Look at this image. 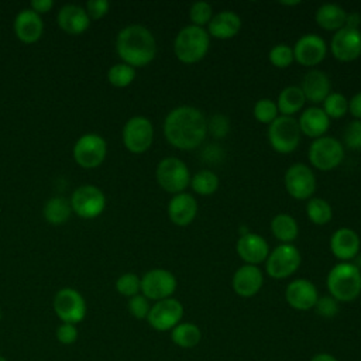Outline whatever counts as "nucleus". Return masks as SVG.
Segmentation results:
<instances>
[{"label": "nucleus", "instance_id": "nucleus-1", "mask_svg": "<svg viewBox=\"0 0 361 361\" xmlns=\"http://www.w3.org/2000/svg\"><path fill=\"white\" fill-rule=\"evenodd\" d=\"M162 128L169 145L180 151H192L207 137V118L193 106H178L165 116Z\"/></svg>", "mask_w": 361, "mask_h": 361}, {"label": "nucleus", "instance_id": "nucleus-2", "mask_svg": "<svg viewBox=\"0 0 361 361\" xmlns=\"http://www.w3.org/2000/svg\"><path fill=\"white\" fill-rule=\"evenodd\" d=\"M116 52L121 62L135 68L151 63L157 55L154 34L141 24H130L121 28L116 37Z\"/></svg>", "mask_w": 361, "mask_h": 361}, {"label": "nucleus", "instance_id": "nucleus-3", "mask_svg": "<svg viewBox=\"0 0 361 361\" xmlns=\"http://www.w3.org/2000/svg\"><path fill=\"white\" fill-rule=\"evenodd\" d=\"M327 290L338 303L353 302L361 293V271L353 262L333 265L326 278Z\"/></svg>", "mask_w": 361, "mask_h": 361}, {"label": "nucleus", "instance_id": "nucleus-4", "mask_svg": "<svg viewBox=\"0 0 361 361\" xmlns=\"http://www.w3.org/2000/svg\"><path fill=\"white\" fill-rule=\"evenodd\" d=\"M210 37L206 28L196 25H185L179 30L173 39V54L176 59L185 65L200 62L209 52Z\"/></svg>", "mask_w": 361, "mask_h": 361}, {"label": "nucleus", "instance_id": "nucleus-5", "mask_svg": "<svg viewBox=\"0 0 361 361\" xmlns=\"http://www.w3.org/2000/svg\"><path fill=\"white\" fill-rule=\"evenodd\" d=\"M158 185L168 193L178 195L186 190L190 185V172L188 165L175 157L162 158L155 168Z\"/></svg>", "mask_w": 361, "mask_h": 361}, {"label": "nucleus", "instance_id": "nucleus-6", "mask_svg": "<svg viewBox=\"0 0 361 361\" xmlns=\"http://www.w3.org/2000/svg\"><path fill=\"white\" fill-rule=\"evenodd\" d=\"M310 165L322 172L336 169L344 159V145L334 137L323 135L312 141L307 149Z\"/></svg>", "mask_w": 361, "mask_h": 361}, {"label": "nucleus", "instance_id": "nucleus-7", "mask_svg": "<svg viewBox=\"0 0 361 361\" xmlns=\"http://www.w3.org/2000/svg\"><path fill=\"white\" fill-rule=\"evenodd\" d=\"M300 128L295 117L278 116L268 126V142L278 154H290L300 144Z\"/></svg>", "mask_w": 361, "mask_h": 361}, {"label": "nucleus", "instance_id": "nucleus-8", "mask_svg": "<svg viewBox=\"0 0 361 361\" xmlns=\"http://www.w3.org/2000/svg\"><path fill=\"white\" fill-rule=\"evenodd\" d=\"M302 262V255L293 244H279L269 251L265 259V271L274 279H285L293 275Z\"/></svg>", "mask_w": 361, "mask_h": 361}, {"label": "nucleus", "instance_id": "nucleus-9", "mask_svg": "<svg viewBox=\"0 0 361 361\" xmlns=\"http://www.w3.org/2000/svg\"><path fill=\"white\" fill-rule=\"evenodd\" d=\"M52 307L56 317L62 323L78 324L83 322L87 313L86 300L82 293L73 288L59 289L52 300Z\"/></svg>", "mask_w": 361, "mask_h": 361}, {"label": "nucleus", "instance_id": "nucleus-10", "mask_svg": "<svg viewBox=\"0 0 361 361\" xmlns=\"http://www.w3.org/2000/svg\"><path fill=\"white\" fill-rule=\"evenodd\" d=\"M283 185L289 196L296 200H309L316 192L314 172L306 164H292L283 175Z\"/></svg>", "mask_w": 361, "mask_h": 361}, {"label": "nucleus", "instance_id": "nucleus-11", "mask_svg": "<svg viewBox=\"0 0 361 361\" xmlns=\"http://www.w3.org/2000/svg\"><path fill=\"white\" fill-rule=\"evenodd\" d=\"M123 144L133 154H142L149 149L154 141L152 123L144 116L128 118L123 127Z\"/></svg>", "mask_w": 361, "mask_h": 361}, {"label": "nucleus", "instance_id": "nucleus-12", "mask_svg": "<svg viewBox=\"0 0 361 361\" xmlns=\"http://www.w3.org/2000/svg\"><path fill=\"white\" fill-rule=\"evenodd\" d=\"M107 144L104 138L96 133H87L80 135L73 145L75 162L85 168H97L106 158Z\"/></svg>", "mask_w": 361, "mask_h": 361}, {"label": "nucleus", "instance_id": "nucleus-13", "mask_svg": "<svg viewBox=\"0 0 361 361\" xmlns=\"http://www.w3.org/2000/svg\"><path fill=\"white\" fill-rule=\"evenodd\" d=\"M71 207L82 219H96L106 207V196L94 185H82L71 196Z\"/></svg>", "mask_w": 361, "mask_h": 361}, {"label": "nucleus", "instance_id": "nucleus-14", "mask_svg": "<svg viewBox=\"0 0 361 361\" xmlns=\"http://www.w3.org/2000/svg\"><path fill=\"white\" fill-rule=\"evenodd\" d=\"M175 275L164 268H152L141 276V293L148 300H162L172 298L176 290Z\"/></svg>", "mask_w": 361, "mask_h": 361}, {"label": "nucleus", "instance_id": "nucleus-15", "mask_svg": "<svg viewBox=\"0 0 361 361\" xmlns=\"http://www.w3.org/2000/svg\"><path fill=\"white\" fill-rule=\"evenodd\" d=\"M182 317L183 305L175 298H168L151 305L147 322L157 331H168L179 324Z\"/></svg>", "mask_w": 361, "mask_h": 361}, {"label": "nucleus", "instance_id": "nucleus-16", "mask_svg": "<svg viewBox=\"0 0 361 361\" xmlns=\"http://www.w3.org/2000/svg\"><path fill=\"white\" fill-rule=\"evenodd\" d=\"M293 59L306 68L322 63L327 55V44L317 34H303L292 47Z\"/></svg>", "mask_w": 361, "mask_h": 361}, {"label": "nucleus", "instance_id": "nucleus-17", "mask_svg": "<svg viewBox=\"0 0 361 361\" xmlns=\"http://www.w3.org/2000/svg\"><path fill=\"white\" fill-rule=\"evenodd\" d=\"M330 52L340 62H353L361 56V30L343 27L330 39Z\"/></svg>", "mask_w": 361, "mask_h": 361}, {"label": "nucleus", "instance_id": "nucleus-18", "mask_svg": "<svg viewBox=\"0 0 361 361\" xmlns=\"http://www.w3.org/2000/svg\"><path fill=\"white\" fill-rule=\"evenodd\" d=\"M285 299L292 309L306 312L314 307L319 299V292L310 279L298 278L288 283L285 289Z\"/></svg>", "mask_w": 361, "mask_h": 361}, {"label": "nucleus", "instance_id": "nucleus-19", "mask_svg": "<svg viewBox=\"0 0 361 361\" xmlns=\"http://www.w3.org/2000/svg\"><path fill=\"white\" fill-rule=\"evenodd\" d=\"M264 285V274L257 265L244 264L238 267L231 278L233 290L241 298L255 296Z\"/></svg>", "mask_w": 361, "mask_h": 361}, {"label": "nucleus", "instance_id": "nucleus-20", "mask_svg": "<svg viewBox=\"0 0 361 361\" xmlns=\"http://www.w3.org/2000/svg\"><path fill=\"white\" fill-rule=\"evenodd\" d=\"M329 247L331 254L340 262H350L357 257L361 247V240L355 230L350 227H341L330 235Z\"/></svg>", "mask_w": 361, "mask_h": 361}, {"label": "nucleus", "instance_id": "nucleus-21", "mask_svg": "<svg viewBox=\"0 0 361 361\" xmlns=\"http://www.w3.org/2000/svg\"><path fill=\"white\" fill-rule=\"evenodd\" d=\"M235 251L245 264L258 267V264L265 262L271 250L262 235L250 231L244 235H238Z\"/></svg>", "mask_w": 361, "mask_h": 361}, {"label": "nucleus", "instance_id": "nucleus-22", "mask_svg": "<svg viewBox=\"0 0 361 361\" xmlns=\"http://www.w3.org/2000/svg\"><path fill=\"white\" fill-rule=\"evenodd\" d=\"M197 202L193 195L182 192L178 195H173L168 203V217L169 220L178 226V227H186L197 216Z\"/></svg>", "mask_w": 361, "mask_h": 361}, {"label": "nucleus", "instance_id": "nucleus-23", "mask_svg": "<svg viewBox=\"0 0 361 361\" xmlns=\"http://www.w3.org/2000/svg\"><path fill=\"white\" fill-rule=\"evenodd\" d=\"M299 87L302 89L306 102H310L314 106L322 104L324 99L331 93L330 78L320 69L307 71Z\"/></svg>", "mask_w": 361, "mask_h": 361}, {"label": "nucleus", "instance_id": "nucleus-24", "mask_svg": "<svg viewBox=\"0 0 361 361\" xmlns=\"http://www.w3.org/2000/svg\"><path fill=\"white\" fill-rule=\"evenodd\" d=\"M13 28L16 37L24 44L37 42L44 32V23L39 14L32 11L31 8H24L18 11L14 18Z\"/></svg>", "mask_w": 361, "mask_h": 361}, {"label": "nucleus", "instance_id": "nucleus-25", "mask_svg": "<svg viewBox=\"0 0 361 361\" xmlns=\"http://www.w3.org/2000/svg\"><path fill=\"white\" fill-rule=\"evenodd\" d=\"M243 27L240 16L231 10H221L213 14L210 23L207 24V34L210 38L216 39H230L234 38Z\"/></svg>", "mask_w": 361, "mask_h": 361}, {"label": "nucleus", "instance_id": "nucleus-26", "mask_svg": "<svg viewBox=\"0 0 361 361\" xmlns=\"http://www.w3.org/2000/svg\"><path fill=\"white\" fill-rule=\"evenodd\" d=\"M58 25L69 35H79L90 25V18L86 10L76 4H65L59 8L56 16Z\"/></svg>", "mask_w": 361, "mask_h": 361}, {"label": "nucleus", "instance_id": "nucleus-27", "mask_svg": "<svg viewBox=\"0 0 361 361\" xmlns=\"http://www.w3.org/2000/svg\"><path fill=\"white\" fill-rule=\"evenodd\" d=\"M298 124L302 135L316 140L326 135L330 127V118L326 116L322 107L310 106L300 113Z\"/></svg>", "mask_w": 361, "mask_h": 361}, {"label": "nucleus", "instance_id": "nucleus-28", "mask_svg": "<svg viewBox=\"0 0 361 361\" xmlns=\"http://www.w3.org/2000/svg\"><path fill=\"white\" fill-rule=\"evenodd\" d=\"M345 16L347 11L341 6L334 3H324L317 7L314 20L322 30L336 32L345 25Z\"/></svg>", "mask_w": 361, "mask_h": 361}, {"label": "nucleus", "instance_id": "nucleus-29", "mask_svg": "<svg viewBox=\"0 0 361 361\" xmlns=\"http://www.w3.org/2000/svg\"><path fill=\"white\" fill-rule=\"evenodd\" d=\"M276 107L279 111V116H286V117H293L296 113H299L305 103V94L299 86L290 85L283 87L276 99Z\"/></svg>", "mask_w": 361, "mask_h": 361}, {"label": "nucleus", "instance_id": "nucleus-30", "mask_svg": "<svg viewBox=\"0 0 361 361\" xmlns=\"http://www.w3.org/2000/svg\"><path fill=\"white\" fill-rule=\"evenodd\" d=\"M271 233L281 244H293L299 235V226L293 216L278 213L271 220Z\"/></svg>", "mask_w": 361, "mask_h": 361}, {"label": "nucleus", "instance_id": "nucleus-31", "mask_svg": "<svg viewBox=\"0 0 361 361\" xmlns=\"http://www.w3.org/2000/svg\"><path fill=\"white\" fill-rule=\"evenodd\" d=\"M200 329L190 322H180L171 330V340L180 348H193L200 343Z\"/></svg>", "mask_w": 361, "mask_h": 361}, {"label": "nucleus", "instance_id": "nucleus-32", "mask_svg": "<svg viewBox=\"0 0 361 361\" xmlns=\"http://www.w3.org/2000/svg\"><path fill=\"white\" fill-rule=\"evenodd\" d=\"M72 213V207H71V202L62 196H55L51 197L42 209V214L44 219L51 223V224H62L65 223Z\"/></svg>", "mask_w": 361, "mask_h": 361}, {"label": "nucleus", "instance_id": "nucleus-33", "mask_svg": "<svg viewBox=\"0 0 361 361\" xmlns=\"http://www.w3.org/2000/svg\"><path fill=\"white\" fill-rule=\"evenodd\" d=\"M189 186L199 196H212L217 192L220 186V179L217 173H214L213 171L202 169L196 172L193 176H190Z\"/></svg>", "mask_w": 361, "mask_h": 361}, {"label": "nucleus", "instance_id": "nucleus-34", "mask_svg": "<svg viewBox=\"0 0 361 361\" xmlns=\"http://www.w3.org/2000/svg\"><path fill=\"white\" fill-rule=\"evenodd\" d=\"M306 216L316 226H324L333 219V209L326 199L310 197L306 202Z\"/></svg>", "mask_w": 361, "mask_h": 361}, {"label": "nucleus", "instance_id": "nucleus-35", "mask_svg": "<svg viewBox=\"0 0 361 361\" xmlns=\"http://www.w3.org/2000/svg\"><path fill=\"white\" fill-rule=\"evenodd\" d=\"M135 79V69L124 62L114 63L107 71V80L114 87H127Z\"/></svg>", "mask_w": 361, "mask_h": 361}, {"label": "nucleus", "instance_id": "nucleus-36", "mask_svg": "<svg viewBox=\"0 0 361 361\" xmlns=\"http://www.w3.org/2000/svg\"><path fill=\"white\" fill-rule=\"evenodd\" d=\"M322 109L330 120L341 118L348 113V99L340 92H331L322 103Z\"/></svg>", "mask_w": 361, "mask_h": 361}, {"label": "nucleus", "instance_id": "nucleus-37", "mask_svg": "<svg viewBox=\"0 0 361 361\" xmlns=\"http://www.w3.org/2000/svg\"><path fill=\"white\" fill-rule=\"evenodd\" d=\"M252 116L258 123L269 126L279 116V111H278L276 103L272 99L262 97L255 102L252 109Z\"/></svg>", "mask_w": 361, "mask_h": 361}, {"label": "nucleus", "instance_id": "nucleus-38", "mask_svg": "<svg viewBox=\"0 0 361 361\" xmlns=\"http://www.w3.org/2000/svg\"><path fill=\"white\" fill-rule=\"evenodd\" d=\"M116 289L121 296L130 299L141 292V278L134 272H126L117 278Z\"/></svg>", "mask_w": 361, "mask_h": 361}, {"label": "nucleus", "instance_id": "nucleus-39", "mask_svg": "<svg viewBox=\"0 0 361 361\" xmlns=\"http://www.w3.org/2000/svg\"><path fill=\"white\" fill-rule=\"evenodd\" d=\"M268 59L271 62L272 66L279 68V69H285L288 66L292 65L293 59V51L292 47L286 45V44H276L269 49L268 54Z\"/></svg>", "mask_w": 361, "mask_h": 361}, {"label": "nucleus", "instance_id": "nucleus-40", "mask_svg": "<svg viewBox=\"0 0 361 361\" xmlns=\"http://www.w3.org/2000/svg\"><path fill=\"white\" fill-rule=\"evenodd\" d=\"M213 17V8L207 1H195L189 8V20L192 25L204 28Z\"/></svg>", "mask_w": 361, "mask_h": 361}, {"label": "nucleus", "instance_id": "nucleus-41", "mask_svg": "<svg viewBox=\"0 0 361 361\" xmlns=\"http://www.w3.org/2000/svg\"><path fill=\"white\" fill-rule=\"evenodd\" d=\"M343 145L353 151H361V120H351L343 130Z\"/></svg>", "mask_w": 361, "mask_h": 361}, {"label": "nucleus", "instance_id": "nucleus-42", "mask_svg": "<svg viewBox=\"0 0 361 361\" xmlns=\"http://www.w3.org/2000/svg\"><path fill=\"white\" fill-rule=\"evenodd\" d=\"M127 307H128V312L133 317H135L138 320H142V319H147V316L149 313V309H151V305H149V300L142 293H138V295L128 299Z\"/></svg>", "mask_w": 361, "mask_h": 361}, {"label": "nucleus", "instance_id": "nucleus-43", "mask_svg": "<svg viewBox=\"0 0 361 361\" xmlns=\"http://www.w3.org/2000/svg\"><path fill=\"white\" fill-rule=\"evenodd\" d=\"M230 131V121L228 118L221 114L216 113L207 120V133H210L214 138H223Z\"/></svg>", "mask_w": 361, "mask_h": 361}, {"label": "nucleus", "instance_id": "nucleus-44", "mask_svg": "<svg viewBox=\"0 0 361 361\" xmlns=\"http://www.w3.org/2000/svg\"><path fill=\"white\" fill-rule=\"evenodd\" d=\"M313 309L316 310V313L319 316L326 317V319H331V317L337 316V313L340 310V306H338V302L334 298L327 295V296H322V298L319 296Z\"/></svg>", "mask_w": 361, "mask_h": 361}, {"label": "nucleus", "instance_id": "nucleus-45", "mask_svg": "<svg viewBox=\"0 0 361 361\" xmlns=\"http://www.w3.org/2000/svg\"><path fill=\"white\" fill-rule=\"evenodd\" d=\"M55 337L56 340L63 344V345H72L73 343H76L79 333H78V327L76 324H71V323H61L56 330H55Z\"/></svg>", "mask_w": 361, "mask_h": 361}, {"label": "nucleus", "instance_id": "nucleus-46", "mask_svg": "<svg viewBox=\"0 0 361 361\" xmlns=\"http://www.w3.org/2000/svg\"><path fill=\"white\" fill-rule=\"evenodd\" d=\"M85 10L90 20H99L109 13L110 3L107 0H89Z\"/></svg>", "mask_w": 361, "mask_h": 361}, {"label": "nucleus", "instance_id": "nucleus-47", "mask_svg": "<svg viewBox=\"0 0 361 361\" xmlns=\"http://www.w3.org/2000/svg\"><path fill=\"white\" fill-rule=\"evenodd\" d=\"M348 113L354 120H361V92H357L348 99Z\"/></svg>", "mask_w": 361, "mask_h": 361}, {"label": "nucleus", "instance_id": "nucleus-48", "mask_svg": "<svg viewBox=\"0 0 361 361\" xmlns=\"http://www.w3.org/2000/svg\"><path fill=\"white\" fill-rule=\"evenodd\" d=\"M52 7H54V1L52 0H32L30 3V8L32 11H35L37 14H39V16L51 11Z\"/></svg>", "mask_w": 361, "mask_h": 361}, {"label": "nucleus", "instance_id": "nucleus-49", "mask_svg": "<svg viewBox=\"0 0 361 361\" xmlns=\"http://www.w3.org/2000/svg\"><path fill=\"white\" fill-rule=\"evenodd\" d=\"M360 24H361V14L358 11L347 13V16H345V25L344 27L358 28L360 30Z\"/></svg>", "mask_w": 361, "mask_h": 361}, {"label": "nucleus", "instance_id": "nucleus-50", "mask_svg": "<svg viewBox=\"0 0 361 361\" xmlns=\"http://www.w3.org/2000/svg\"><path fill=\"white\" fill-rule=\"evenodd\" d=\"M310 361H338V360L329 353H317L310 358Z\"/></svg>", "mask_w": 361, "mask_h": 361}, {"label": "nucleus", "instance_id": "nucleus-51", "mask_svg": "<svg viewBox=\"0 0 361 361\" xmlns=\"http://www.w3.org/2000/svg\"><path fill=\"white\" fill-rule=\"evenodd\" d=\"M282 6H286V7H292V6H299L300 1L299 0H295V1H281Z\"/></svg>", "mask_w": 361, "mask_h": 361}, {"label": "nucleus", "instance_id": "nucleus-52", "mask_svg": "<svg viewBox=\"0 0 361 361\" xmlns=\"http://www.w3.org/2000/svg\"><path fill=\"white\" fill-rule=\"evenodd\" d=\"M0 361H8V360H7L4 355H1V354H0Z\"/></svg>", "mask_w": 361, "mask_h": 361}, {"label": "nucleus", "instance_id": "nucleus-53", "mask_svg": "<svg viewBox=\"0 0 361 361\" xmlns=\"http://www.w3.org/2000/svg\"><path fill=\"white\" fill-rule=\"evenodd\" d=\"M1 317H3V313H1V307H0V320H1Z\"/></svg>", "mask_w": 361, "mask_h": 361}]
</instances>
